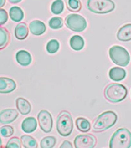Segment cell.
<instances>
[{
	"label": "cell",
	"instance_id": "cell-1",
	"mask_svg": "<svg viewBox=\"0 0 131 148\" xmlns=\"http://www.w3.org/2000/svg\"><path fill=\"white\" fill-rule=\"evenodd\" d=\"M118 121L117 114L111 110L104 112L98 115L93 121V130L95 132H101L115 125Z\"/></svg>",
	"mask_w": 131,
	"mask_h": 148
},
{
	"label": "cell",
	"instance_id": "cell-2",
	"mask_svg": "<svg viewBox=\"0 0 131 148\" xmlns=\"http://www.w3.org/2000/svg\"><path fill=\"white\" fill-rule=\"evenodd\" d=\"M128 91L123 84H110L105 89L104 95L108 102L112 103H120L127 96Z\"/></svg>",
	"mask_w": 131,
	"mask_h": 148
},
{
	"label": "cell",
	"instance_id": "cell-3",
	"mask_svg": "<svg viewBox=\"0 0 131 148\" xmlns=\"http://www.w3.org/2000/svg\"><path fill=\"white\" fill-rule=\"evenodd\" d=\"M131 132L125 128L117 129L109 140V148H130Z\"/></svg>",
	"mask_w": 131,
	"mask_h": 148
},
{
	"label": "cell",
	"instance_id": "cell-4",
	"mask_svg": "<svg viewBox=\"0 0 131 148\" xmlns=\"http://www.w3.org/2000/svg\"><path fill=\"white\" fill-rule=\"evenodd\" d=\"M73 118L69 111L62 110L57 115V131L61 136H69L73 131Z\"/></svg>",
	"mask_w": 131,
	"mask_h": 148
},
{
	"label": "cell",
	"instance_id": "cell-5",
	"mask_svg": "<svg viewBox=\"0 0 131 148\" xmlns=\"http://www.w3.org/2000/svg\"><path fill=\"white\" fill-rule=\"evenodd\" d=\"M108 54L113 63L118 66L125 67L128 66V64L130 62V56L129 52L121 46L115 45L111 47L109 49Z\"/></svg>",
	"mask_w": 131,
	"mask_h": 148
},
{
	"label": "cell",
	"instance_id": "cell-6",
	"mask_svg": "<svg viewBox=\"0 0 131 148\" xmlns=\"http://www.w3.org/2000/svg\"><path fill=\"white\" fill-rule=\"evenodd\" d=\"M86 5L90 11L98 14L113 11L115 6L112 0H87Z\"/></svg>",
	"mask_w": 131,
	"mask_h": 148
},
{
	"label": "cell",
	"instance_id": "cell-7",
	"mask_svg": "<svg viewBox=\"0 0 131 148\" xmlns=\"http://www.w3.org/2000/svg\"><path fill=\"white\" fill-rule=\"evenodd\" d=\"M65 25L68 29L76 32L84 31L87 27V22L85 18L77 14L68 15L65 18Z\"/></svg>",
	"mask_w": 131,
	"mask_h": 148
},
{
	"label": "cell",
	"instance_id": "cell-8",
	"mask_svg": "<svg viewBox=\"0 0 131 148\" xmlns=\"http://www.w3.org/2000/svg\"><path fill=\"white\" fill-rule=\"evenodd\" d=\"M39 125L41 130L46 133L50 132L53 128V119L50 113L46 110H42L39 111L37 116Z\"/></svg>",
	"mask_w": 131,
	"mask_h": 148
},
{
	"label": "cell",
	"instance_id": "cell-9",
	"mask_svg": "<svg viewBox=\"0 0 131 148\" xmlns=\"http://www.w3.org/2000/svg\"><path fill=\"white\" fill-rule=\"evenodd\" d=\"M97 139L94 135H79L75 138L74 146L75 148H94Z\"/></svg>",
	"mask_w": 131,
	"mask_h": 148
},
{
	"label": "cell",
	"instance_id": "cell-10",
	"mask_svg": "<svg viewBox=\"0 0 131 148\" xmlns=\"http://www.w3.org/2000/svg\"><path fill=\"white\" fill-rule=\"evenodd\" d=\"M18 117V111L14 109H5L0 113L1 125H8L14 121Z\"/></svg>",
	"mask_w": 131,
	"mask_h": 148
},
{
	"label": "cell",
	"instance_id": "cell-11",
	"mask_svg": "<svg viewBox=\"0 0 131 148\" xmlns=\"http://www.w3.org/2000/svg\"><path fill=\"white\" fill-rule=\"evenodd\" d=\"M17 88L16 83L13 79L7 77H1L0 78V93L1 94H7L14 91Z\"/></svg>",
	"mask_w": 131,
	"mask_h": 148
},
{
	"label": "cell",
	"instance_id": "cell-12",
	"mask_svg": "<svg viewBox=\"0 0 131 148\" xmlns=\"http://www.w3.org/2000/svg\"><path fill=\"white\" fill-rule=\"evenodd\" d=\"M29 30L31 34L35 36H41L46 30V25L41 21L35 20L32 21L29 25Z\"/></svg>",
	"mask_w": 131,
	"mask_h": 148
},
{
	"label": "cell",
	"instance_id": "cell-13",
	"mask_svg": "<svg viewBox=\"0 0 131 148\" xmlns=\"http://www.w3.org/2000/svg\"><path fill=\"white\" fill-rule=\"evenodd\" d=\"M15 58L17 62L22 66H29L31 62V54L24 50H20L17 51L15 55Z\"/></svg>",
	"mask_w": 131,
	"mask_h": 148
},
{
	"label": "cell",
	"instance_id": "cell-14",
	"mask_svg": "<svg viewBox=\"0 0 131 148\" xmlns=\"http://www.w3.org/2000/svg\"><path fill=\"white\" fill-rule=\"evenodd\" d=\"M37 128V121L33 117H26L21 123V129L26 133H31Z\"/></svg>",
	"mask_w": 131,
	"mask_h": 148
},
{
	"label": "cell",
	"instance_id": "cell-15",
	"mask_svg": "<svg viewBox=\"0 0 131 148\" xmlns=\"http://www.w3.org/2000/svg\"><path fill=\"white\" fill-rule=\"evenodd\" d=\"M117 39L119 41L123 42H128L131 40V23L126 24L123 27H121L118 33H117Z\"/></svg>",
	"mask_w": 131,
	"mask_h": 148
},
{
	"label": "cell",
	"instance_id": "cell-16",
	"mask_svg": "<svg viewBox=\"0 0 131 148\" xmlns=\"http://www.w3.org/2000/svg\"><path fill=\"white\" fill-rule=\"evenodd\" d=\"M16 106L17 110L22 115H27L31 112V103L24 98H17L16 99Z\"/></svg>",
	"mask_w": 131,
	"mask_h": 148
},
{
	"label": "cell",
	"instance_id": "cell-17",
	"mask_svg": "<svg viewBox=\"0 0 131 148\" xmlns=\"http://www.w3.org/2000/svg\"><path fill=\"white\" fill-rule=\"evenodd\" d=\"M126 73L125 69L119 67H113L108 72V77L114 81H121L126 77Z\"/></svg>",
	"mask_w": 131,
	"mask_h": 148
},
{
	"label": "cell",
	"instance_id": "cell-18",
	"mask_svg": "<svg viewBox=\"0 0 131 148\" xmlns=\"http://www.w3.org/2000/svg\"><path fill=\"white\" fill-rule=\"evenodd\" d=\"M15 36L17 39L23 40L26 39L29 36V28L25 22H20L17 24L14 32Z\"/></svg>",
	"mask_w": 131,
	"mask_h": 148
},
{
	"label": "cell",
	"instance_id": "cell-19",
	"mask_svg": "<svg viewBox=\"0 0 131 148\" xmlns=\"http://www.w3.org/2000/svg\"><path fill=\"white\" fill-rule=\"evenodd\" d=\"M24 17V11L19 6H12L10 9V17L14 22H20Z\"/></svg>",
	"mask_w": 131,
	"mask_h": 148
},
{
	"label": "cell",
	"instance_id": "cell-20",
	"mask_svg": "<svg viewBox=\"0 0 131 148\" xmlns=\"http://www.w3.org/2000/svg\"><path fill=\"white\" fill-rule=\"evenodd\" d=\"M75 125L78 130L82 132H87L91 129V125L90 121L84 117H78L75 121Z\"/></svg>",
	"mask_w": 131,
	"mask_h": 148
},
{
	"label": "cell",
	"instance_id": "cell-21",
	"mask_svg": "<svg viewBox=\"0 0 131 148\" xmlns=\"http://www.w3.org/2000/svg\"><path fill=\"white\" fill-rule=\"evenodd\" d=\"M69 43H70L71 48L73 49L74 51H81L83 48L85 43H84V40H83L82 36H73L70 39Z\"/></svg>",
	"mask_w": 131,
	"mask_h": 148
},
{
	"label": "cell",
	"instance_id": "cell-22",
	"mask_svg": "<svg viewBox=\"0 0 131 148\" xmlns=\"http://www.w3.org/2000/svg\"><path fill=\"white\" fill-rule=\"evenodd\" d=\"M21 143L24 148H37L38 143L36 140L31 136L24 135L20 137Z\"/></svg>",
	"mask_w": 131,
	"mask_h": 148
},
{
	"label": "cell",
	"instance_id": "cell-23",
	"mask_svg": "<svg viewBox=\"0 0 131 148\" xmlns=\"http://www.w3.org/2000/svg\"><path fill=\"white\" fill-rule=\"evenodd\" d=\"M10 40V36L9 32L5 28H0V48L4 49L8 45Z\"/></svg>",
	"mask_w": 131,
	"mask_h": 148
},
{
	"label": "cell",
	"instance_id": "cell-24",
	"mask_svg": "<svg viewBox=\"0 0 131 148\" xmlns=\"http://www.w3.org/2000/svg\"><path fill=\"white\" fill-rule=\"evenodd\" d=\"M67 9L70 12H79L82 9V3L80 0H64Z\"/></svg>",
	"mask_w": 131,
	"mask_h": 148
},
{
	"label": "cell",
	"instance_id": "cell-25",
	"mask_svg": "<svg viewBox=\"0 0 131 148\" xmlns=\"http://www.w3.org/2000/svg\"><path fill=\"white\" fill-rule=\"evenodd\" d=\"M56 143L57 140L54 136H46L40 141V147L41 148H53L56 145Z\"/></svg>",
	"mask_w": 131,
	"mask_h": 148
},
{
	"label": "cell",
	"instance_id": "cell-26",
	"mask_svg": "<svg viewBox=\"0 0 131 148\" xmlns=\"http://www.w3.org/2000/svg\"><path fill=\"white\" fill-rule=\"evenodd\" d=\"M64 5L62 0H55L51 4V12L54 14H60L64 10Z\"/></svg>",
	"mask_w": 131,
	"mask_h": 148
},
{
	"label": "cell",
	"instance_id": "cell-27",
	"mask_svg": "<svg viewBox=\"0 0 131 148\" xmlns=\"http://www.w3.org/2000/svg\"><path fill=\"white\" fill-rule=\"evenodd\" d=\"M60 48V43L55 39H52L46 44V51L50 54H54Z\"/></svg>",
	"mask_w": 131,
	"mask_h": 148
},
{
	"label": "cell",
	"instance_id": "cell-28",
	"mask_svg": "<svg viewBox=\"0 0 131 148\" xmlns=\"http://www.w3.org/2000/svg\"><path fill=\"white\" fill-rule=\"evenodd\" d=\"M49 26L52 29H60L63 26V20L61 17H54L49 21Z\"/></svg>",
	"mask_w": 131,
	"mask_h": 148
},
{
	"label": "cell",
	"instance_id": "cell-29",
	"mask_svg": "<svg viewBox=\"0 0 131 148\" xmlns=\"http://www.w3.org/2000/svg\"><path fill=\"white\" fill-rule=\"evenodd\" d=\"M21 140L18 137H12L6 145V148H21Z\"/></svg>",
	"mask_w": 131,
	"mask_h": 148
},
{
	"label": "cell",
	"instance_id": "cell-30",
	"mask_svg": "<svg viewBox=\"0 0 131 148\" xmlns=\"http://www.w3.org/2000/svg\"><path fill=\"white\" fill-rule=\"evenodd\" d=\"M14 128L10 125H3L1 127L0 129V132H1V136L3 137H10L11 136L14 134Z\"/></svg>",
	"mask_w": 131,
	"mask_h": 148
},
{
	"label": "cell",
	"instance_id": "cell-31",
	"mask_svg": "<svg viewBox=\"0 0 131 148\" xmlns=\"http://www.w3.org/2000/svg\"><path fill=\"white\" fill-rule=\"evenodd\" d=\"M8 21V14L4 9H0V25H3Z\"/></svg>",
	"mask_w": 131,
	"mask_h": 148
},
{
	"label": "cell",
	"instance_id": "cell-32",
	"mask_svg": "<svg viewBox=\"0 0 131 148\" xmlns=\"http://www.w3.org/2000/svg\"><path fill=\"white\" fill-rule=\"evenodd\" d=\"M60 148H73L72 143L69 140H64L61 143Z\"/></svg>",
	"mask_w": 131,
	"mask_h": 148
},
{
	"label": "cell",
	"instance_id": "cell-33",
	"mask_svg": "<svg viewBox=\"0 0 131 148\" xmlns=\"http://www.w3.org/2000/svg\"><path fill=\"white\" fill-rule=\"evenodd\" d=\"M22 0H9V2L10 3H13V4H16V3H18L21 2Z\"/></svg>",
	"mask_w": 131,
	"mask_h": 148
},
{
	"label": "cell",
	"instance_id": "cell-34",
	"mask_svg": "<svg viewBox=\"0 0 131 148\" xmlns=\"http://www.w3.org/2000/svg\"><path fill=\"white\" fill-rule=\"evenodd\" d=\"M5 3H6V0H0V6H1V8H3V6H5Z\"/></svg>",
	"mask_w": 131,
	"mask_h": 148
},
{
	"label": "cell",
	"instance_id": "cell-35",
	"mask_svg": "<svg viewBox=\"0 0 131 148\" xmlns=\"http://www.w3.org/2000/svg\"><path fill=\"white\" fill-rule=\"evenodd\" d=\"M1 148H6V147H3V145H2V144H1Z\"/></svg>",
	"mask_w": 131,
	"mask_h": 148
}]
</instances>
